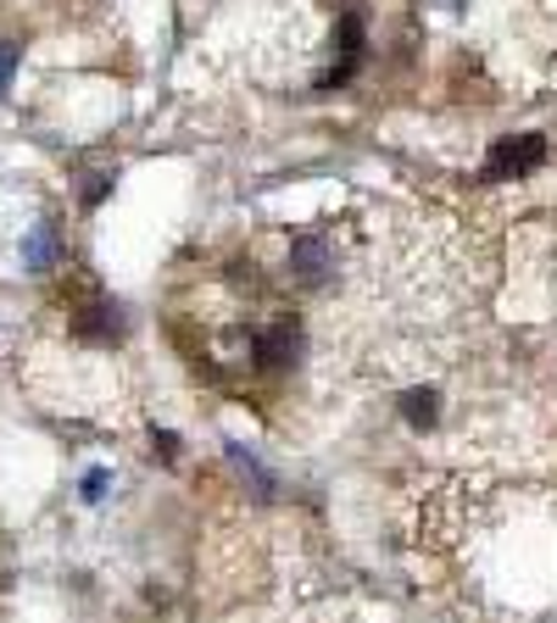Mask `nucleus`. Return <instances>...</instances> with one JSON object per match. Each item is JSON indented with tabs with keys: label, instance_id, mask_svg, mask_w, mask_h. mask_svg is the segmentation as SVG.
I'll use <instances>...</instances> for the list:
<instances>
[{
	"label": "nucleus",
	"instance_id": "1",
	"mask_svg": "<svg viewBox=\"0 0 557 623\" xmlns=\"http://www.w3.org/2000/svg\"><path fill=\"white\" fill-rule=\"evenodd\" d=\"M546 156H551L546 134H507V139H496V145L485 150V168H480V179H485V184L535 179V173L546 168Z\"/></svg>",
	"mask_w": 557,
	"mask_h": 623
},
{
	"label": "nucleus",
	"instance_id": "9",
	"mask_svg": "<svg viewBox=\"0 0 557 623\" xmlns=\"http://www.w3.org/2000/svg\"><path fill=\"white\" fill-rule=\"evenodd\" d=\"M106 490H112V467H90V474L78 479V496L95 507V501H106Z\"/></svg>",
	"mask_w": 557,
	"mask_h": 623
},
{
	"label": "nucleus",
	"instance_id": "11",
	"mask_svg": "<svg viewBox=\"0 0 557 623\" xmlns=\"http://www.w3.org/2000/svg\"><path fill=\"white\" fill-rule=\"evenodd\" d=\"M18 62H23V51H18V45H7V40H0V89H7V84H12Z\"/></svg>",
	"mask_w": 557,
	"mask_h": 623
},
{
	"label": "nucleus",
	"instance_id": "6",
	"mask_svg": "<svg viewBox=\"0 0 557 623\" xmlns=\"http://www.w3.org/2000/svg\"><path fill=\"white\" fill-rule=\"evenodd\" d=\"M62 234H56V223H34V234L23 240V262L34 267V273H51L56 262H62Z\"/></svg>",
	"mask_w": 557,
	"mask_h": 623
},
{
	"label": "nucleus",
	"instance_id": "2",
	"mask_svg": "<svg viewBox=\"0 0 557 623\" xmlns=\"http://www.w3.org/2000/svg\"><path fill=\"white\" fill-rule=\"evenodd\" d=\"M67 329H73L84 346H123V335H128V312H123L117 300H106V295H90V300L73 306Z\"/></svg>",
	"mask_w": 557,
	"mask_h": 623
},
{
	"label": "nucleus",
	"instance_id": "8",
	"mask_svg": "<svg viewBox=\"0 0 557 623\" xmlns=\"http://www.w3.org/2000/svg\"><path fill=\"white\" fill-rule=\"evenodd\" d=\"M112 179H117V173H106V168L84 173V184H78V207H84V212H95V207L112 196Z\"/></svg>",
	"mask_w": 557,
	"mask_h": 623
},
{
	"label": "nucleus",
	"instance_id": "10",
	"mask_svg": "<svg viewBox=\"0 0 557 623\" xmlns=\"http://www.w3.org/2000/svg\"><path fill=\"white\" fill-rule=\"evenodd\" d=\"M151 456H157V462H179V434H174V429H157V434H151Z\"/></svg>",
	"mask_w": 557,
	"mask_h": 623
},
{
	"label": "nucleus",
	"instance_id": "12",
	"mask_svg": "<svg viewBox=\"0 0 557 623\" xmlns=\"http://www.w3.org/2000/svg\"><path fill=\"white\" fill-rule=\"evenodd\" d=\"M446 7H463V0H446Z\"/></svg>",
	"mask_w": 557,
	"mask_h": 623
},
{
	"label": "nucleus",
	"instance_id": "5",
	"mask_svg": "<svg viewBox=\"0 0 557 623\" xmlns=\"http://www.w3.org/2000/svg\"><path fill=\"white\" fill-rule=\"evenodd\" d=\"M396 412H401V423H407L412 434H430V429L441 423V390H430V384H418V390H401Z\"/></svg>",
	"mask_w": 557,
	"mask_h": 623
},
{
	"label": "nucleus",
	"instance_id": "3",
	"mask_svg": "<svg viewBox=\"0 0 557 623\" xmlns=\"http://www.w3.org/2000/svg\"><path fill=\"white\" fill-rule=\"evenodd\" d=\"M296 357H302V324L296 318H278V324L251 335V368H262V373H285V368H296Z\"/></svg>",
	"mask_w": 557,
	"mask_h": 623
},
{
	"label": "nucleus",
	"instance_id": "4",
	"mask_svg": "<svg viewBox=\"0 0 557 623\" xmlns=\"http://www.w3.org/2000/svg\"><path fill=\"white\" fill-rule=\"evenodd\" d=\"M329 273H335L329 240H324V234H296V240H291V278L307 284V289H318Z\"/></svg>",
	"mask_w": 557,
	"mask_h": 623
},
{
	"label": "nucleus",
	"instance_id": "7",
	"mask_svg": "<svg viewBox=\"0 0 557 623\" xmlns=\"http://www.w3.org/2000/svg\"><path fill=\"white\" fill-rule=\"evenodd\" d=\"M229 462H234L240 474H245V479L256 485V501H267V496H273V474H267V467H262V462H256V456H251L245 445H229Z\"/></svg>",
	"mask_w": 557,
	"mask_h": 623
}]
</instances>
